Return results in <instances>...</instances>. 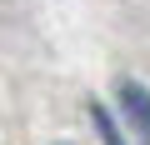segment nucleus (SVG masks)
I'll return each mask as SVG.
<instances>
[{
    "label": "nucleus",
    "instance_id": "1",
    "mask_svg": "<svg viewBox=\"0 0 150 145\" xmlns=\"http://www.w3.org/2000/svg\"><path fill=\"white\" fill-rule=\"evenodd\" d=\"M115 100H120V110H125L130 130L140 135V145H150V90H145L140 80H120Z\"/></svg>",
    "mask_w": 150,
    "mask_h": 145
},
{
    "label": "nucleus",
    "instance_id": "2",
    "mask_svg": "<svg viewBox=\"0 0 150 145\" xmlns=\"http://www.w3.org/2000/svg\"><path fill=\"white\" fill-rule=\"evenodd\" d=\"M90 125H95V130H100V140H105V145H125V140H120V130H115V120H110V110H105V105H90Z\"/></svg>",
    "mask_w": 150,
    "mask_h": 145
}]
</instances>
